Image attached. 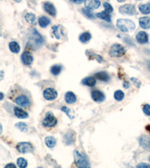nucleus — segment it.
I'll return each mask as SVG.
<instances>
[{
  "label": "nucleus",
  "mask_w": 150,
  "mask_h": 168,
  "mask_svg": "<svg viewBox=\"0 0 150 168\" xmlns=\"http://www.w3.org/2000/svg\"><path fill=\"white\" fill-rule=\"evenodd\" d=\"M116 26L122 32H131L135 29V23L129 19H119L116 21Z\"/></svg>",
  "instance_id": "nucleus-1"
},
{
  "label": "nucleus",
  "mask_w": 150,
  "mask_h": 168,
  "mask_svg": "<svg viewBox=\"0 0 150 168\" xmlns=\"http://www.w3.org/2000/svg\"><path fill=\"white\" fill-rule=\"evenodd\" d=\"M75 164L77 168H91L88 159L79 151H74Z\"/></svg>",
  "instance_id": "nucleus-2"
},
{
  "label": "nucleus",
  "mask_w": 150,
  "mask_h": 168,
  "mask_svg": "<svg viewBox=\"0 0 150 168\" xmlns=\"http://www.w3.org/2000/svg\"><path fill=\"white\" fill-rule=\"evenodd\" d=\"M126 53V50L125 47L122 46V44L119 43H114L112 45L110 49V55L113 58H119L122 57L125 55Z\"/></svg>",
  "instance_id": "nucleus-3"
},
{
  "label": "nucleus",
  "mask_w": 150,
  "mask_h": 168,
  "mask_svg": "<svg viewBox=\"0 0 150 168\" xmlns=\"http://www.w3.org/2000/svg\"><path fill=\"white\" fill-rule=\"evenodd\" d=\"M14 102L18 106L22 108H29L30 106V104H31L29 98L25 93H20L17 96H16L14 99Z\"/></svg>",
  "instance_id": "nucleus-4"
},
{
  "label": "nucleus",
  "mask_w": 150,
  "mask_h": 168,
  "mask_svg": "<svg viewBox=\"0 0 150 168\" xmlns=\"http://www.w3.org/2000/svg\"><path fill=\"white\" fill-rule=\"evenodd\" d=\"M57 124V119L52 112H47L44 120H42V125L46 128H53Z\"/></svg>",
  "instance_id": "nucleus-5"
},
{
  "label": "nucleus",
  "mask_w": 150,
  "mask_h": 168,
  "mask_svg": "<svg viewBox=\"0 0 150 168\" xmlns=\"http://www.w3.org/2000/svg\"><path fill=\"white\" fill-rule=\"evenodd\" d=\"M119 11L121 14L129 15V16H134L137 13L135 6L131 4H125L120 6V8H119Z\"/></svg>",
  "instance_id": "nucleus-6"
},
{
  "label": "nucleus",
  "mask_w": 150,
  "mask_h": 168,
  "mask_svg": "<svg viewBox=\"0 0 150 168\" xmlns=\"http://www.w3.org/2000/svg\"><path fill=\"white\" fill-rule=\"evenodd\" d=\"M17 150L22 154L28 153V152H33L34 147L32 144L29 142H20L17 144Z\"/></svg>",
  "instance_id": "nucleus-7"
},
{
  "label": "nucleus",
  "mask_w": 150,
  "mask_h": 168,
  "mask_svg": "<svg viewBox=\"0 0 150 168\" xmlns=\"http://www.w3.org/2000/svg\"><path fill=\"white\" fill-rule=\"evenodd\" d=\"M53 33L55 38L58 40L65 39L66 38V30L61 25H56L52 27Z\"/></svg>",
  "instance_id": "nucleus-8"
},
{
  "label": "nucleus",
  "mask_w": 150,
  "mask_h": 168,
  "mask_svg": "<svg viewBox=\"0 0 150 168\" xmlns=\"http://www.w3.org/2000/svg\"><path fill=\"white\" fill-rule=\"evenodd\" d=\"M43 97L44 98L48 101L54 100L58 97V93L55 89L52 88V87H48L46 88L43 92Z\"/></svg>",
  "instance_id": "nucleus-9"
},
{
  "label": "nucleus",
  "mask_w": 150,
  "mask_h": 168,
  "mask_svg": "<svg viewBox=\"0 0 150 168\" xmlns=\"http://www.w3.org/2000/svg\"><path fill=\"white\" fill-rule=\"evenodd\" d=\"M31 39L34 42V43L36 46H40L43 43V38L40 33L37 31L35 28H33L31 31Z\"/></svg>",
  "instance_id": "nucleus-10"
},
{
  "label": "nucleus",
  "mask_w": 150,
  "mask_h": 168,
  "mask_svg": "<svg viewBox=\"0 0 150 168\" xmlns=\"http://www.w3.org/2000/svg\"><path fill=\"white\" fill-rule=\"evenodd\" d=\"M140 146L145 150L150 152V137L148 135H142L139 138Z\"/></svg>",
  "instance_id": "nucleus-11"
},
{
  "label": "nucleus",
  "mask_w": 150,
  "mask_h": 168,
  "mask_svg": "<svg viewBox=\"0 0 150 168\" xmlns=\"http://www.w3.org/2000/svg\"><path fill=\"white\" fill-rule=\"evenodd\" d=\"M92 99L96 102H102L105 100V95L98 90H93L91 92Z\"/></svg>",
  "instance_id": "nucleus-12"
},
{
  "label": "nucleus",
  "mask_w": 150,
  "mask_h": 168,
  "mask_svg": "<svg viewBox=\"0 0 150 168\" xmlns=\"http://www.w3.org/2000/svg\"><path fill=\"white\" fill-rule=\"evenodd\" d=\"M21 60L22 62H23V64L26 65V66H29L33 64V57L32 55V54L29 52L26 51L23 52V54L21 55Z\"/></svg>",
  "instance_id": "nucleus-13"
},
{
  "label": "nucleus",
  "mask_w": 150,
  "mask_h": 168,
  "mask_svg": "<svg viewBox=\"0 0 150 168\" xmlns=\"http://www.w3.org/2000/svg\"><path fill=\"white\" fill-rule=\"evenodd\" d=\"M136 40L140 44H145L149 42V36L145 31H139L136 35Z\"/></svg>",
  "instance_id": "nucleus-14"
},
{
  "label": "nucleus",
  "mask_w": 150,
  "mask_h": 168,
  "mask_svg": "<svg viewBox=\"0 0 150 168\" xmlns=\"http://www.w3.org/2000/svg\"><path fill=\"white\" fill-rule=\"evenodd\" d=\"M75 141V134L73 131H69L64 136V143L65 145H71Z\"/></svg>",
  "instance_id": "nucleus-15"
},
{
  "label": "nucleus",
  "mask_w": 150,
  "mask_h": 168,
  "mask_svg": "<svg viewBox=\"0 0 150 168\" xmlns=\"http://www.w3.org/2000/svg\"><path fill=\"white\" fill-rule=\"evenodd\" d=\"M44 9L50 16H56V10L55 6L51 2H47L44 3Z\"/></svg>",
  "instance_id": "nucleus-16"
},
{
  "label": "nucleus",
  "mask_w": 150,
  "mask_h": 168,
  "mask_svg": "<svg viewBox=\"0 0 150 168\" xmlns=\"http://www.w3.org/2000/svg\"><path fill=\"white\" fill-rule=\"evenodd\" d=\"M14 114L15 117H17V118L20 119H26L29 117V114L27 112L20 107L14 108Z\"/></svg>",
  "instance_id": "nucleus-17"
},
{
  "label": "nucleus",
  "mask_w": 150,
  "mask_h": 168,
  "mask_svg": "<svg viewBox=\"0 0 150 168\" xmlns=\"http://www.w3.org/2000/svg\"><path fill=\"white\" fill-rule=\"evenodd\" d=\"M86 8L90 10H95L101 5V2L99 0H92V1H85L84 2Z\"/></svg>",
  "instance_id": "nucleus-18"
},
{
  "label": "nucleus",
  "mask_w": 150,
  "mask_h": 168,
  "mask_svg": "<svg viewBox=\"0 0 150 168\" xmlns=\"http://www.w3.org/2000/svg\"><path fill=\"white\" fill-rule=\"evenodd\" d=\"M140 26L143 29H149L150 28V17L143 16L139 19Z\"/></svg>",
  "instance_id": "nucleus-19"
},
{
  "label": "nucleus",
  "mask_w": 150,
  "mask_h": 168,
  "mask_svg": "<svg viewBox=\"0 0 150 168\" xmlns=\"http://www.w3.org/2000/svg\"><path fill=\"white\" fill-rule=\"evenodd\" d=\"M65 100L66 102V103L73 104L77 102V97H76V95L73 92L68 91L65 93Z\"/></svg>",
  "instance_id": "nucleus-20"
},
{
  "label": "nucleus",
  "mask_w": 150,
  "mask_h": 168,
  "mask_svg": "<svg viewBox=\"0 0 150 168\" xmlns=\"http://www.w3.org/2000/svg\"><path fill=\"white\" fill-rule=\"evenodd\" d=\"M8 47H9V49L11 53L17 54L21 51V46L18 44L17 42L16 41H11L10 42L9 44H8Z\"/></svg>",
  "instance_id": "nucleus-21"
},
{
  "label": "nucleus",
  "mask_w": 150,
  "mask_h": 168,
  "mask_svg": "<svg viewBox=\"0 0 150 168\" xmlns=\"http://www.w3.org/2000/svg\"><path fill=\"white\" fill-rule=\"evenodd\" d=\"M82 85L88 87H94L96 84V80L94 77H87L81 81Z\"/></svg>",
  "instance_id": "nucleus-22"
},
{
  "label": "nucleus",
  "mask_w": 150,
  "mask_h": 168,
  "mask_svg": "<svg viewBox=\"0 0 150 168\" xmlns=\"http://www.w3.org/2000/svg\"><path fill=\"white\" fill-rule=\"evenodd\" d=\"M95 16L100 18L106 22H108V23H110L111 22V16L109 13L106 12V11H102V12H99L96 13Z\"/></svg>",
  "instance_id": "nucleus-23"
},
{
  "label": "nucleus",
  "mask_w": 150,
  "mask_h": 168,
  "mask_svg": "<svg viewBox=\"0 0 150 168\" xmlns=\"http://www.w3.org/2000/svg\"><path fill=\"white\" fill-rule=\"evenodd\" d=\"M50 23V20L45 16H41L38 18V24L41 28H46Z\"/></svg>",
  "instance_id": "nucleus-24"
},
{
  "label": "nucleus",
  "mask_w": 150,
  "mask_h": 168,
  "mask_svg": "<svg viewBox=\"0 0 150 168\" xmlns=\"http://www.w3.org/2000/svg\"><path fill=\"white\" fill-rule=\"evenodd\" d=\"M95 77L98 80L102 81V82H107L110 79V75L106 72H98V73L95 74Z\"/></svg>",
  "instance_id": "nucleus-25"
},
{
  "label": "nucleus",
  "mask_w": 150,
  "mask_h": 168,
  "mask_svg": "<svg viewBox=\"0 0 150 168\" xmlns=\"http://www.w3.org/2000/svg\"><path fill=\"white\" fill-rule=\"evenodd\" d=\"M138 8H139V11L143 14H149V13H150V2L139 5Z\"/></svg>",
  "instance_id": "nucleus-26"
},
{
  "label": "nucleus",
  "mask_w": 150,
  "mask_h": 168,
  "mask_svg": "<svg viewBox=\"0 0 150 168\" xmlns=\"http://www.w3.org/2000/svg\"><path fill=\"white\" fill-rule=\"evenodd\" d=\"M45 144H46L47 147L49 148H53L56 144V140L55 137H52V136H48L45 137Z\"/></svg>",
  "instance_id": "nucleus-27"
},
{
  "label": "nucleus",
  "mask_w": 150,
  "mask_h": 168,
  "mask_svg": "<svg viewBox=\"0 0 150 168\" xmlns=\"http://www.w3.org/2000/svg\"><path fill=\"white\" fill-rule=\"evenodd\" d=\"M91 38H92V35L89 32H88V31H85V32L82 33L81 35L79 36V40L83 43H87V42L91 40Z\"/></svg>",
  "instance_id": "nucleus-28"
},
{
  "label": "nucleus",
  "mask_w": 150,
  "mask_h": 168,
  "mask_svg": "<svg viewBox=\"0 0 150 168\" xmlns=\"http://www.w3.org/2000/svg\"><path fill=\"white\" fill-rule=\"evenodd\" d=\"M15 127L22 132H26L28 131L27 124L23 122H19L15 124Z\"/></svg>",
  "instance_id": "nucleus-29"
},
{
  "label": "nucleus",
  "mask_w": 150,
  "mask_h": 168,
  "mask_svg": "<svg viewBox=\"0 0 150 168\" xmlns=\"http://www.w3.org/2000/svg\"><path fill=\"white\" fill-rule=\"evenodd\" d=\"M62 66L59 64H55L50 68V73L54 75H58L62 72Z\"/></svg>",
  "instance_id": "nucleus-30"
},
{
  "label": "nucleus",
  "mask_w": 150,
  "mask_h": 168,
  "mask_svg": "<svg viewBox=\"0 0 150 168\" xmlns=\"http://www.w3.org/2000/svg\"><path fill=\"white\" fill-rule=\"evenodd\" d=\"M82 12L86 16H87V18H89V19H94L95 16V15L94 14L93 12H92V10L88 9V8H83Z\"/></svg>",
  "instance_id": "nucleus-31"
},
{
  "label": "nucleus",
  "mask_w": 150,
  "mask_h": 168,
  "mask_svg": "<svg viewBox=\"0 0 150 168\" xmlns=\"http://www.w3.org/2000/svg\"><path fill=\"white\" fill-rule=\"evenodd\" d=\"M25 20L29 24H34L35 22V15L33 13H27L25 15Z\"/></svg>",
  "instance_id": "nucleus-32"
},
{
  "label": "nucleus",
  "mask_w": 150,
  "mask_h": 168,
  "mask_svg": "<svg viewBox=\"0 0 150 168\" xmlns=\"http://www.w3.org/2000/svg\"><path fill=\"white\" fill-rule=\"evenodd\" d=\"M17 164L20 168H26L28 165V162L26 159H23V158H19L17 160Z\"/></svg>",
  "instance_id": "nucleus-33"
},
{
  "label": "nucleus",
  "mask_w": 150,
  "mask_h": 168,
  "mask_svg": "<svg viewBox=\"0 0 150 168\" xmlns=\"http://www.w3.org/2000/svg\"><path fill=\"white\" fill-rule=\"evenodd\" d=\"M125 97V94L123 93V91L120 90H116L115 93L113 94V97L114 99L116 101H122L123 100V98H124Z\"/></svg>",
  "instance_id": "nucleus-34"
},
{
  "label": "nucleus",
  "mask_w": 150,
  "mask_h": 168,
  "mask_svg": "<svg viewBox=\"0 0 150 168\" xmlns=\"http://www.w3.org/2000/svg\"><path fill=\"white\" fill-rule=\"evenodd\" d=\"M60 109H61L62 111H63L64 113L66 114V115L68 116V117L70 119H74V118H75V116H74L73 112H72V111L71 110V109L69 108H67V107H65V106H62Z\"/></svg>",
  "instance_id": "nucleus-35"
},
{
  "label": "nucleus",
  "mask_w": 150,
  "mask_h": 168,
  "mask_svg": "<svg viewBox=\"0 0 150 168\" xmlns=\"http://www.w3.org/2000/svg\"><path fill=\"white\" fill-rule=\"evenodd\" d=\"M103 5H104V11H106V12L110 13H112L113 11V8L112 5H111L109 2H104V4H103Z\"/></svg>",
  "instance_id": "nucleus-36"
},
{
  "label": "nucleus",
  "mask_w": 150,
  "mask_h": 168,
  "mask_svg": "<svg viewBox=\"0 0 150 168\" xmlns=\"http://www.w3.org/2000/svg\"><path fill=\"white\" fill-rule=\"evenodd\" d=\"M143 112L146 116H150V105L149 104H146L143 105Z\"/></svg>",
  "instance_id": "nucleus-37"
},
{
  "label": "nucleus",
  "mask_w": 150,
  "mask_h": 168,
  "mask_svg": "<svg viewBox=\"0 0 150 168\" xmlns=\"http://www.w3.org/2000/svg\"><path fill=\"white\" fill-rule=\"evenodd\" d=\"M137 168H150V164H146V163H140L137 165Z\"/></svg>",
  "instance_id": "nucleus-38"
},
{
  "label": "nucleus",
  "mask_w": 150,
  "mask_h": 168,
  "mask_svg": "<svg viewBox=\"0 0 150 168\" xmlns=\"http://www.w3.org/2000/svg\"><path fill=\"white\" fill-rule=\"evenodd\" d=\"M71 2L72 3H75V4H77V5H80L83 2H85L83 0H71Z\"/></svg>",
  "instance_id": "nucleus-39"
},
{
  "label": "nucleus",
  "mask_w": 150,
  "mask_h": 168,
  "mask_svg": "<svg viewBox=\"0 0 150 168\" xmlns=\"http://www.w3.org/2000/svg\"><path fill=\"white\" fill-rule=\"evenodd\" d=\"M5 168H17V167L14 164H13V163H9V164H8L5 167Z\"/></svg>",
  "instance_id": "nucleus-40"
},
{
  "label": "nucleus",
  "mask_w": 150,
  "mask_h": 168,
  "mask_svg": "<svg viewBox=\"0 0 150 168\" xmlns=\"http://www.w3.org/2000/svg\"><path fill=\"white\" fill-rule=\"evenodd\" d=\"M129 87H130V85H129V82H123V87H124V88L128 89V88H129Z\"/></svg>",
  "instance_id": "nucleus-41"
},
{
  "label": "nucleus",
  "mask_w": 150,
  "mask_h": 168,
  "mask_svg": "<svg viewBox=\"0 0 150 168\" xmlns=\"http://www.w3.org/2000/svg\"><path fill=\"white\" fill-rule=\"evenodd\" d=\"M3 98H4V94H3L2 92H1V100H2Z\"/></svg>",
  "instance_id": "nucleus-42"
},
{
  "label": "nucleus",
  "mask_w": 150,
  "mask_h": 168,
  "mask_svg": "<svg viewBox=\"0 0 150 168\" xmlns=\"http://www.w3.org/2000/svg\"><path fill=\"white\" fill-rule=\"evenodd\" d=\"M1 74H2L1 80H2V79H3V74H4V72H3V71H2H2H1Z\"/></svg>",
  "instance_id": "nucleus-43"
},
{
  "label": "nucleus",
  "mask_w": 150,
  "mask_h": 168,
  "mask_svg": "<svg viewBox=\"0 0 150 168\" xmlns=\"http://www.w3.org/2000/svg\"><path fill=\"white\" fill-rule=\"evenodd\" d=\"M146 130H148L150 132V125L147 126H146Z\"/></svg>",
  "instance_id": "nucleus-44"
},
{
  "label": "nucleus",
  "mask_w": 150,
  "mask_h": 168,
  "mask_svg": "<svg viewBox=\"0 0 150 168\" xmlns=\"http://www.w3.org/2000/svg\"><path fill=\"white\" fill-rule=\"evenodd\" d=\"M149 161H150V155H149Z\"/></svg>",
  "instance_id": "nucleus-45"
},
{
  "label": "nucleus",
  "mask_w": 150,
  "mask_h": 168,
  "mask_svg": "<svg viewBox=\"0 0 150 168\" xmlns=\"http://www.w3.org/2000/svg\"><path fill=\"white\" fill-rule=\"evenodd\" d=\"M149 68H150V62L149 63Z\"/></svg>",
  "instance_id": "nucleus-46"
},
{
  "label": "nucleus",
  "mask_w": 150,
  "mask_h": 168,
  "mask_svg": "<svg viewBox=\"0 0 150 168\" xmlns=\"http://www.w3.org/2000/svg\"><path fill=\"white\" fill-rule=\"evenodd\" d=\"M38 168H43V167H38Z\"/></svg>",
  "instance_id": "nucleus-47"
},
{
  "label": "nucleus",
  "mask_w": 150,
  "mask_h": 168,
  "mask_svg": "<svg viewBox=\"0 0 150 168\" xmlns=\"http://www.w3.org/2000/svg\"><path fill=\"white\" fill-rule=\"evenodd\" d=\"M58 168H61V167H58Z\"/></svg>",
  "instance_id": "nucleus-48"
}]
</instances>
